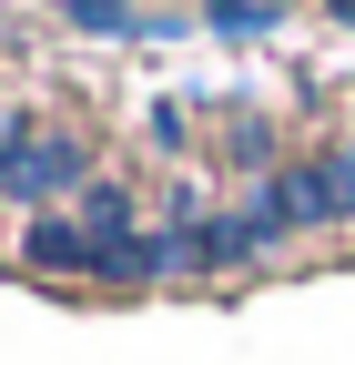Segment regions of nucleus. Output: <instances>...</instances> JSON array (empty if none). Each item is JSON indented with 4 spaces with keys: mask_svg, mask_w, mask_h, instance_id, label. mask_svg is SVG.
Here are the masks:
<instances>
[{
    "mask_svg": "<svg viewBox=\"0 0 355 365\" xmlns=\"http://www.w3.org/2000/svg\"><path fill=\"white\" fill-rule=\"evenodd\" d=\"M71 213L92 223V234H143V223H132V182H92V193H81Z\"/></svg>",
    "mask_w": 355,
    "mask_h": 365,
    "instance_id": "20e7f679",
    "label": "nucleus"
},
{
    "mask_svg": "<svg viewBox=\"0 0 355 365\" xmlns=\"http://www.w3.org/2000/svg\"><path fill=\"white\" fill-rule=\"evenodd\" d=\"M224 163H244V173L274 182V173H284V163H274V122H264V112H224Z\"/></svg>",
    "mask_w": 355,
    "mask_h": 365,
    "instance_id": "7ed1b4c3",
    "label": "nucleus"
},
{
    "mask_svg": "<svg viewBox=\"0 0 355 365\" xmlns=\"http://www.w3.org/2000/svg\"><path fill=\"white\" fill-rule=\"evenodd\" d=\"M203 21H213V31H234V41H264L284 11H274V0H203Z\"/></svg>",
    "mask_w": 355,
    "mask_h": 365,
    "instance_id": "39448f33",
    "label": "nucleus"
},
{
    "mask_svg": "<svg viewBox=\"0 0 355 365\" xmlns=\"http://www.w3.org/2000/svg\"><path fill=\"white\" fill-rule=\"evenodd\" d=\"M193 112H203V102H153V112H143V143H153V153H173V143L193 132Z\"/></svg>",
    "mask_w": 355,
    "mask_h": 365,
    "instance_id": "423d86ee",
    "label": "nucleus"
},
{
    "mask_svg": "<svg viewBox=\"0 0 355 365\" xmlns=\"http://www.w3.org/2000/svg\"><path fill=\"white\" fill-rule=\"evenodd\" d=\"M11 203H31V213H71V193H92V132H41V122H21V153H11V182H0Z\"/></svg>",
    "mask_w": 355,
    "mask_h": 365,
    "instance_id": "f257e3e1",
    "label": "nucleus"
},
{
    "mask_svg": "<svg viewBox=\"0 0 355 365\" xmlns=\"http://www.w3.org/2000/svg\"><path fill=\"white\" fill-rule=\"evenodd\" d=\"M11 153H21V112H0V182H11Z\"/></svg>",
    "mask_w": 355,
    "mask_h": 365,
    "instance_id": "0eeeda50",
    "label": "nucleus"
},
{
    "mask_svg": "<svg viewBox=\"0 0 355 365\" xmlns=\"http://www.w3.org/2000/svg\"><path fill=\"white\" fill-rule=\"evenodd\" d=\"M21 264L51 274V284H92L102 244H92V223H81V213H31V223H21Z\"/></svg>",
    "mask_w": 355,
    "mask_h": 365,
    "instance_id": "f03ea898",
    "label": "nucleus"
},
{
    "mask_svg": "<svg viewBox=\"0 0 355 365\" xmlns=\"http://www.w3.org/2000/svg\"><path fill=\"white\" fill-rule=\"evenodd\" d=\"M325 11H335V21H355V0H325Z\"/></svg>",
    "mask_w": 355,
    "mask_h": 365,
    "instance_id": "6e6552de",
    "label": "nucleus"
}]
</instances>
